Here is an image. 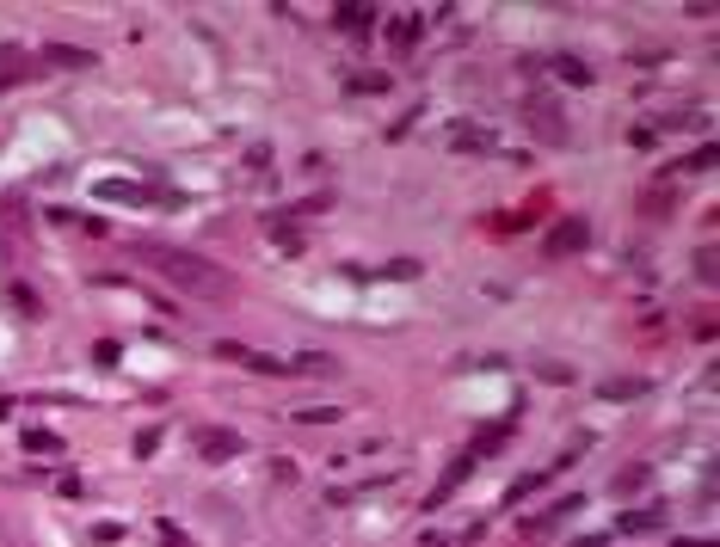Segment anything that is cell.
<instances>
[{"label":"cell","mask_w":720,"mask_h":547,"mask_svg":"<svg viewBox=\"0 0 720 547\" xmlns=\"http://www.w3.org/2000/svg\"><path fill=\"white\" fill-rule=\"evenodd\" d=\"M549 68L560 74V80H567V87H585V80H591V62H579V56H554Z\"/></svg>","instance_id":"4fadbf2b"},{"label":"cell","mask_w":720,"mask_h":547,"mask_svg":"<svg viewBox=\"0 0 720 547\" xmlns=\"http://www.w3.org/2000/svg\"><path fill=\"white\" fill-rule=\"evenodd\" d=\"M43 62H56V68H93V50H74V43H50V50H43Z\"/></svg>","instance_id":"30bf717a"},{"label":"cell","mask_w":720,"mask_h":547,"mask_svg":"<svg viewBox=\"0 0 720 547\" xmlns=\"http://www.w3.org/2000/svg\"><path fill=\"white\" fill-rule=\"evenodd\" d=\"M25 449H32V455H62V437H56V431H25Z\"/></svg>","instance_id":"ac0fdd59"},{"label":"cell","mask_w":720,"mask_h":547,"mask_svg":"<svg viewBox=\"0 0 720 547\" xmlns=\"http://www.w3.org/2000/svg\"><path fill=\"white\" fill-rule=\"evenodd\" d=\"M240 363H246L253 376H283V369H290V357H265V351H246Z\"/></svg>","instance_id":"2e32d148"},{"label":"cell","mask_w":720,"mask_h":547,"mask_svg":"<svg viewBox=\"0 0 720 547\" xmlns=\"http://www.w3.org/2000/svg\"><path fill=\"white\" fill-rule=\"evenodd\" d=\"M715 271H720V265H715V246H702V252H696V277H702V283H715Z\"/></svg>","instance_id":"cb8c5ba5"},{"label":"cell","mask_w":720,"mask_h":547,"mask_svg":"<svg viewBox=\"0 0 720 547\" xmlns=\"http://www.w3.org/2000/svg\"><path fill=\"white\" fill-rule=\"evenodd\" d=\"M296 424H339V406H302Z\"/></svg>","instance_id":"44dd1931"},{"label":"cell","mask_w":720,"mask_h":547,"mask_svg":"<svg viewBox=\"0 0 720 547\" xmlns=\"http://www.w3.org/2000/svg\"><path fill=\"white\" fill-rule=\"evenodd\" d=\"M505 437H512V424H486V431L475 437V455H499V443H505Z\"/></svg>","instance_id":"ffe728a7"},{"label":"cell","mask_w":720,"mask_h":547,"mask_svg":"<svg viewBox=\"0 0 720 547\" xmlns=\"http://www.w3.org/2000/svg\"><path fill=\"white\" fill-rule=\"evenodd\" d=\"M216 357H222V363H240V357H246V344H235V339H222V344H216Z\"/></svg>","instance_id":"d4e9b609"},{"label":"cell","mask_w":720,"mask_h":547,"mask_svg":"<svg viewBox=\"0 0 720 547\" xmlns=\"http://www.w3.org/2000/svg\"><path fill=\"white\" fill-rule=\"evenodd\" d=\"M130 449H136V455H154V449H161V431H142V437H136Z\"/></svg>","instance_id":"484cf974"},{"label":"cell","mask_w":720,"mask_h":547,"mask_svg":"<svg viewBox=\"0 0 720 547\" xmlns=\"http://www.w3.org/2000/svg\"><path fill=\"white\" fill-rule=\"evenodd\" d=\"M339 25H345V32H370V25H376V13H370L364 0H345V6H339Z\"/></svg>","instance_id":"7c38bea8"},{"label":"cell","mask_w":720,"mask_h":547,"mask_svg":"<svg viewBox=\"0 0 720 547\" xmlns=\"http://www.w3.org/2000/svg\"><path fill=\"white\" fill-rule=\"evenodd\" d=\"M6 302H13V314H25V320H37V314H43L37 289H25V283H13V289H6Z\"/></svg>","instance_id":"9a60e30c"},{"label":"cell","mask_w":720,"mask_h":547,"mask_svg":"<svg viewBox=\"0 0 720 547\" xmlns=\"http://www.w3.org/2000/svg\"><path fill=\"white\" fill-rule=\"evenodd\" d=\"M579 505H585V498H554L542 516H530V523H523V535H549V529H560V523L579 511Z\"/></svg>","instance_id":"ba28073f"},{"label":"cell","mask_w":720,"mask_h":547,"mask_svg":"<svg viewBox=\"0 0 720 547\" xmlns=\"http://www.w3.org/2000/svg\"><path fill=\"white\" fill-rule=\"evenodd\" d=\"M419 32H425V19H419V13L388 19V43H394V50H412V43H419Z\"/></svg>","instance_id":"9c48e42d"},{"label":"cell","mask_w":720,"mask_h":547,"mask_svg":"<svg viewBox=\"0 0 720 547\" xmlns=\"http://www.w3.org/2000/svg\"><path fill=\"white\" fill-rule=\"evenodd\" d=\"M579 246H585V222H579V215L554 222V228H549V240H542V252H554V259H560V252H579Z\"/></svg>","instance_id":"8992f818"},{"label":"cell","mask_w":720,"mask_h":547,"mask_svg":"<svg viewBox=\"0 0 720 547\" xmlns=\"http://www.w3.org/2000/svg\"><path fill=\"white\" fill-rule=\"evenodd\" d=\"M412 547H449V542H444V535H438V529H431V535H419V542H412Z\"/></svg>","instance_id":"83f0119b"},{"label":"cell","mask_w":720,"mask_h":547,"mask_svg":"<svg viewBox=\"0 0 720 547\" xmlns=\"http://www.w3.org/2000/svg\"><path fill=\"white\" fill-rule=\"evenodd\" d=\"M678 547H715V542H678Z\"/></svg>","instance_id":"f1b7e54d"},{"label":"cell","mask_w":720,"mask_h":547,"mask_svg":"<svg viewBox=\"0 0 720 547\" xmlns=\"http://www.w3.org/2000/svg\"><path fill=\"white\" fill-rule=\"evenodd\" d=\"M25 74H32V56H19V50H0V87L25 80Z\"/></svg>","instance_id":"5bb4252c"},{"label":"cell","mask_w":720,"mask_h":547,"mask_svg":"<svg viewBox=\"0 0 720 547\" xmlns=\"http://www.w3.org/2000/svg\"><path fill=\"white\" fill-rule=\"evenodd\" d=\"M597 394H604V400H634V394H647V381H641V376H628V381H604Z\"/></svg>","instance_id":"d6986e66"},{"label":"cell","mask_w":720,"mask_h":547,"mask_svg":"<svg viewBox=\"0 0 720 547\" xmlns=\"http://www.w3.org/2000/svg\"><path fill=\"white\" fill-rule=\"evenodd\" d=\"M345 87H351V93H388V74H382V68H364V74H345Z\"/></svg>","instance_id":"e0dca14e"},{"label":"cell","mask_w":720,"mask_h":547,"mask_svg":"<svg viewBox=\"0 0 720 547\" xmlns=\"http://www.w3.org/2000/svg\"><path fill=\"white\" fill-rule=\"evenodd\" d=\"M272 240L283 246V252H302V234H296V228H283V222H272Z\"/></svg>","instance_id":"603a6c76"},{"label":"cell","mask_w":720,"mask_h":547,"mask_svg":"<svg viewBox=\"0 0 720 547\" xmlns=\"http://www.w3.org/2000/svg\"><path fill=\"white\" fill-rule=\"evenodd\" d=\"M647 468H622V474H616V492H622V498H628V492H641V486H647Z\"/></svg>","instance_id":"7402d4cb"},{"label":"cell","mask_w":720,"mask_h":547,"mask_svg":"<svg viewBox=\"0 0 720 547\" xmlns=\"http://www.w3.org/2000/svg\"><path fill=\"white\" fill-rule=\"evenodd\" d=\"M198 455H204V461H235L240 437H235V431H222V424H209V431H198Z\"/></svg>","instance_id":"277c9868"},{"label":"cell","mask_w":720,"mask_h":547,"mask_svg":"<svg viewBox=\"0 0 720 547\" xmlns=\"http://www.w3.org/2000/svg\"><path fill=\"white\" fill-rule=\"evenodd\" d=\"M659 523H665V511H659V505H647V511H622V535H647V529H659Z\"/></svg>","instance_id":"8fae6325"},{"label":"cell","mask_w":720,"mask_h":547,"mask_svg":"<svg viewBox=\"0 0 720 547\" xmlns=\"http://www.w3.org/2000/svg\"><path fill=\"white\" fill-rule=\"evenodd\" d=\"M93 197L99 204H154V209H179L172 191H148V185H130V178H99L93 185Z\"/></svg>","instance_id":"7a4b0ae2"},{"label":"cell","mask_w":720,"mask_h":547,"mask_svg":"<svg viewBox=\"0 0 720 547\" xmlns=\"http://www.w3.org/2000/svg\"><path fill=\"white\" fill-rule=\"evenodd\" d=\"M161 547H191V542L179 535V523H161Z\"/></svg>","instance_id":"4316f807"},{"label":"cell","mask_w":720,"mask_h":547,"mask_svg":"<svg viewBox=\"0 0 720 547\" xmlns=\"http://www.w3.org/2000/svg\"><path fill=\"white\" fill-rule=\"evenodd\" d=\"M523 123H530V136H542V141H567V117H560V105L549 99V93H530L523 99Z\"/></svg>","instance_id":"3957f363"},{"label":"cell","mask_w":720,"mask_h":547,"mask_svg":"<svg viewBox=\"0 0 720 547\" xmlns=\"http://www.w3.org/2000/svg\"><path fill=\"white\" fill-rule=\"evenodd\" d=\"M449 148L456 154H493V130L486 123H449Z\"/></svg>","instance_id":"5b68a950"},{"label":"cell","mask_w":720,"mask_h":547,"mask_svg":"<svg viewBox=\"0 0 720 547\" xmlns=\"http://www.w3.org/2000/svg\"><path fill=\"white\" fill-rule=\"evenodd\" d=\"M136 259L142 265H154V271L167 277L172 289H185L191 302H235V277L222 271V265H209V259H198V252H185V246H136Z\"/></svg>","instance_id":"6da1fadb"},{"label":"cell","mask_w":720,"mask_h":547,"mask_svg":"<svg viewBox=\"0 0 720 547\" xmlns=\"http://www.w3.org/2000/svg\"><path fill=\"white\" fill-rule=\"evenodd\" d=\"M475 461H480L475 449H468V455H456V461H449V468H444V479H438V486H431V498H425V505H444L449 492H456V486H462V479H468V468H475Z\"/></svg>","instance_id":"52a82bcc"}]
</instances>
